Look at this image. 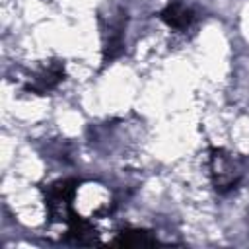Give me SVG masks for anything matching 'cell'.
Returning <instances> with one entry per match:
<instances>
[{
    "label": "cell",
    "instance_id": "1",
    "mask_svg": "<svg viewBox=\"0 0 249 249\" xmlns=\"http://www.w3.org/2000/svg\"><path fill=\"white\" fill-rule=\"evenodd\" d=\"M208 175L214 191L228 195L239 187L243 179V165L228 150L212 146L208 152Z\"/></svg>",
    "mask_w": 249,
    "mask_h": 249
},
{
    "label": "cell",
    "instance_id": "2",
    "mask_svg": "<svg viewBox=\"0 0 249 249\" xmlns=\"http://www.w3.org/2000/svg\"><path fill=\"white\" fill-rule=\"evenodd\" d=\"M78 185H80L78 179H58L43 191L47 216L51 222L68 224V220L76 214L72 204H74V198L78 193Z\"/></svg>",
    "mask_w": 249,
    "mask_h": 249
},
{
    "label": "cell",
    "instance_id": "3",
    "mask_svg": "<svg viewBox=\"0 0 249 249\" xmlns=\"http://www.w3.org/2000/svg\"><path fill=\"white\" fill-rule=\"evenodd\" d=\"M66 72H64V64L60 60H51L49 64H45L41 70H37L33 74V78L25 84V91L35 93V95H45L53 89L58 88V84L64 80Z\"/></svg>",
    "mask_w": 249,
    "mask_h": 249
},
{
    "label": "cell",
    "instance_id": "4",
    "mask_svg": "<svg viewBox=\"0 0 249 249\" xmlns=\"http://www.w3.org/2000/svg\"><path fill=\"white\" fill-rule=\"evenodd\" d=\"M124 27H126V12L119 10V14L109 19V27L105 31V43H103L105 64L113 62L124 53Z\"/></svg>",
    "mask_w": 249,
    "mask_h": 249
},
{
    "label": "cell",
    "instance_id": "5",
    "mask_svg": "<svg viewBox=\"0 0 249 249\" xmlns=\"http://www.w3.org/2000/svg\"><path fill=\"white\" fill-rule=\"evenodd\" d=\"M158 16L169 29L175 31H183L195 21V10L181 0H171Z\"/></svg>",
    "mask_w": 249,
    "mask_h": 249
},
{
    "label": "cell",
    "instance_id": "6",
    "mask_svg": "<svg viewBox=\"0 0 249 249\" xmlns=\"http://www.w3.org/2000/svg\"><path fill=\"white\" fill-rule=\"evenodd\" d=\"M68 230L64 239L78 243V245H93L97 241V230L93 228V224L88 218H82L78 212L68 220Z\"/></svg>",
    "mask_w": 249,
    "mask_h": 249
},
{
    "label": "cell",
    "instance_id": "7",
    "mask_svg": "<svg viewBox=\"0 0 249 249\" xmlns=\"http://www.w3.org/2000/svg\"><path fill=\"white\" fill-rule=\"evenodd\" d=\"M156 243H158L156 235L144 228H124L111 241L113 247H150Z\"/></svg>",
    "mask_w": 249,
    "mask_h": 249
}]
</instances>
